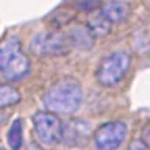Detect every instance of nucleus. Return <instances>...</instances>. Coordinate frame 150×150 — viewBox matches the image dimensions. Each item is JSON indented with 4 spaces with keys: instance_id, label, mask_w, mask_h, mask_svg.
Segmentation results:
<instances>
[{
    "instance_id": "1",
    "label": "nucleus",
    "mask_w": 150,
    "mask_h": 150,
    "mask_svg": "<svg viewBox=\"0 0 150 150\" xmlns=\"http://www.w3.org/2000/svg\"><path fill=\"white\" fill-rule=\"evenodd\" d=\"M42 102L52 114H75L83 103L81 84L72 77H64L47 89Z\"/></svg>"
},
{
    "instance_id": "2",
    "label": "nucleus",
    "mask_w": 150,
    "mask_h": 150,
    "mask_svg": "<svg viewBox=\"0 0 150 150\" xmlns=\"http://www.w3.org/2000/svg\"><path fill=\"white\" fill-rule=\"evenodd\" d=\"M130 64H131V58L124 50H117L106 55L102 59V63L98 64V69L96 74L97 81L105 88L117 86L125 78V75L128 74Z\"/></svg>"
},
{
    "instance_id": "3",
    "label": "nucleus",
    "mask_w": 150,
    "mask_h": 150,
    "mask_svg": "<svg viewBox=\"0 0 150 150\" xmlns=\"http://www.w3.org/2000/svg\"><path fill=\"white\" fill-rule=\"evenodd\" d=\"M30 50L38 56H63L69 53L70 44L59 31H41L31 38Z\"/></svg>"
},
{
    "instance_id": "4",
    "label": "nucleus",
    "mask_w": 150,
    "mask_h": 150,
    "mask_svg": "<svg viewBox=\"0 0 150 150\" xmlns=\"http://www.w3.org/2000/svg\"><path fill=\"white\" fill-rule=\"evenodd\" d=\"M33 127L38 139L44 145H56L63 141V124L59 117L52 112H36L33 116Z\"/></svg>"
},
{
    "instance_id": "5",
    "label": "nucleus",
    "mask_w": 150,
    "mask_h": 150,
    "mask_svg": "<svg viewBox=\"0 0 150 150\" xmlns=\"http://www.w3.org/2000/svg\"><path fill=\"white\" fill-rule=\"evenodd\" d=\"M128 127L125 122L112 120L98 127L94 133V144L97 150H117L127 138Z\"/></svg>"
},
{
    "instance_id": "6",
    "label": "nucleus",
    "mask_w": 150,
    "mask_h": 150,
    "mask_svg": "<svg viewBox=\"0 0 150 150\" xmlns=\"http://www.w3.org/2000/svg\"><path fill=\"white\" fill-rule=\"evenodd\" d=\"M31 70V63L30 58L25 53H19L14 59H11L8 63V66L2 70L3 77L9 80V81H19V80L25 78Z\"/></svg>"
},
{
    "instance_id": "7",
    "label": "nucleus",
    "mask_w": 150,
    "mask_h": 150,
    "mask_svg": "<svg viewBox=\"0 0 150 150\" xmlns=\"http://www.w3.org/2000/svg\"><path fill=\"white\" fill-rule=\"evenodd\" d=\"M89 127L88 122L81 119H75L66 124V128H63V138L67 139L70 144H81L89 138Z\"/></svg>"
},
{
    "instance_id": "8",
    "label": "nucleus",
    "mask_w": 150,
    "mask_h": 150,
    "mask_svg": "<svg viewBox=\"0 0 150 150\" xmlns=\"http://www.w3.org/2000/svg\"><path fill=\"white\" fill-rule=\"evenodd\" d=\"M21 52H22V44L17 36H6L5 39L0 41V72Z\"/></svg>"
},
{
    "instance_id": "9",
    "label": "nucleus",
    "mask_w": 150,
    "mask_h": 150,
    "mask_svg": "<svg viewBox=\"0 0 150 150\" xmlns=\"http://www.w3.org/2000/svg\"><path fill=\"white\" fill-rule=\"evenodd\" d=\"M100 14L110 23L122 22V21H125V19L128 17L130 6L125 2H108L102 6Z\"/></svg>"
},
{
    "instance_id": "10",
    "label": "nucleus",
    "mask_w": 150,
    "mask_h": 150,
    "mask_svg": "<svg viewBox=\"0 0 150 150\" xmlns=\"http://www.w3.org/2000/svg\"><path fill=\"white\" fill-rule=\"evenodd\" d=\"M84 28H86L88 33L94 38V39H96V38H100L102 39V38H106L111 33V23L102 16L100 11L92 13L91 16L88 17V22H86V27Z\"/></svg>"
},
{
    "instance_id": "11",
    "label": "nucleus",
    "mask_w": 150,
    "mask_h": 150,
    "mask_svg": "<svg viewBox=\"0 0 150 150\" xmlns=\"http://www.w3.org/2000/svg\"><path fill=\"white\" fill-rule=\"evenodd\" d=\"M66 36L69 39L70 49L75 47V49H80V50H89L94 44V38L88 33L86 28H81V27L72 28Z\"/></svg>"
},
{
    "instance_id": "12",
    "label": "nucleus",
    "mask_w": 150,
    "mask_h": 150,
    "mask_svg": "<svg viewBox=\"0 0 150 150\" xmlns=\"http://www.w3.org/2000/svg\"><path fill=\"white\" fill-rule=\"evenodd\" d=\"M21 102V92L9 84H0V108H8Z\"/></svg>"
},
{
    "instance_id": "13",
    "label": "nucleus",
    "mask_w": 150,
    "mask_h": 150,
    "mask_svg": "<svg viewBox=\"0 0 150 150\" xmlns=\"http://www.w3.org/2000/svg\"><path fill=\"white\" fill-rule=\"evenodd\" d=\"M23 144V134H22V120L16 119L11 124L8 130V145L11 150H21Z\"/></svg>"
},
{
    "instance_id": "14",
    "label": "nucleus",
    "mask_w": 150,
    "mask_h": 150,
    "mask_svg": "<svg viewBox=\"0 0 150 150\" xmlns=\"http://www.w3.org/2000/svg\"><path fill=\"white\" fill-rule=\"evenodd\" d=\"M50 19V23L53 25L55 28H61L64 25H67V23H70L75 19V13L72 11V9H63V11H55L53 14H52Z\"/></svg>"
},
{
    "instance_id": "15",
    "label": "nucleus",
    "mask_w": 150,
    "mask_h": 150,
    "mask_svg": "<svg viewBox=\"0 0 150 150\" xmlns=\"http://www.w3.org/2000/svg\"><path fill=\"white\" fill-rule=\"evenodd\" d=\"M74 8H78L81 11H97V8H100L102 2L100 0H72Z\"/></svg>"
},
{
    "instance_id": "16",
    "label": "nucleus",
    "mask_w": 150,
    "mask_h": 150,
    "mask_svg": "<svg viewBox=\"0 0 150 150\" xmlns=\"http://www.w3.org/2000/svg\"><path fill=\"white\" fill-rule=\"evenodd\" d=\"M127 150H149V145L145 144L142 139L138 138V139H133V141H131Z\"/></svg>"
},
{
    "instance_id": "17",
    "label": "nucleus",
    "mask_w": 150,
    "mask_h": 150,
    "mask_svg": "<svg viewBox=\"0 0 150 150\" xmlns=\"http://www.w3.org/2000/svg\"><path fill=\"white\" fill-rule=\"evenodd\" d=\"M0 150H5V149H2V147H0Z\"/></svg>"
}]
</instances>
